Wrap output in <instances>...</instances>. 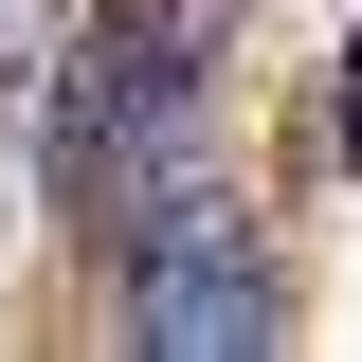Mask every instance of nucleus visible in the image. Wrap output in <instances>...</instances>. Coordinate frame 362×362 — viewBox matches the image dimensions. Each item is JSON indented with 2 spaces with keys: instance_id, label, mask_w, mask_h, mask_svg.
Instances as JSON below:
<instances>
[{
  "instance_id": "obj_1",
  "label": "nucleus",
  "mask_w": 362,
  "mask_h": 362,
  "mask_svg": "<svg viewBox=\"0 0 362 362\" xmlns=\"http://www.w3.org/2000/svg\"><path fill=\"white\" fill-rule=\"evenodd\" d=\"M127 326H145L163 362H235V344H272V326H290V290H272L254 218H235L218 181H181L163 218H145V254H127Z\"/></svg>"
},
{
  "instance_id": "obj_2",
  "label": "nucleus",
  "mask_w": 362,
  "mask_h": 362,
  "mask_svg": "<svg viewBox=\"0 0 362 362\" xmlns=\"http://www.w3.org/2000/svg\"><path fill=\"white\" fill-rule=\"evenodd\" d=\"M218 37H235V0H109V18H90V54L127 73V109H145V127L218 73Z\"/></svg>"
},
{
  "instance_id": "obj_3",
  "label": "nucleus",
  "mask_w": 362,
  "mask_h": 362,
  "mask_svg": "<svg viewBox=\"0 0 362 362\" xmlns=\"http://www.w3.org/2000/svg\"><path fill=\"white\" fill-rule=\"evenodd\" d=\"M326 145L362 163V37H344V90H326Z\"/></svg>"
}]
</instances>
